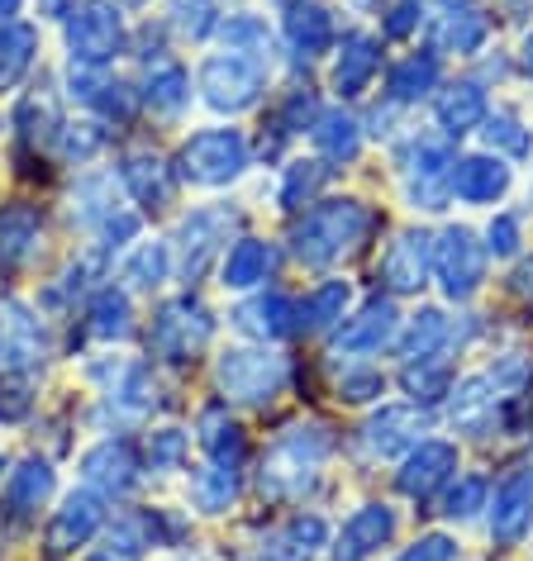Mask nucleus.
Wrapping results in <instances>:
<instances>
[{
    "label": "nucleus",
    "mask_w": 533,
    "mask_h": 561,
    "mask_svg": "<svg viewBox=\"0 0 533 561\" xmlns=\"http://www.w3.org/2000/svg\"><path fill=\"white\" fill-rule=\"evenodd\" d=\"M372 224L376 219L362 201H325L291 229V252H296V262H305V266H329L367 243Z\"/></svg>",
    "instance_id": "f257e3e1"
},
{
    "label": "nucleus",
    "mask_w": 533,
    "mask_h": 561,
    "mask_svg": "<svg viewBox=\"0 0 533 561\" xmlns=\"http://www.w3.org/2000/svg\"><path fill=\"white\" fill-rule=\"evenodd\" d=\"M177 172H181V181L205 186V191L234 186V181L248 172V138L238 129H201V134H191L186 144H181V152H177Z\"/></svg>",
    "instance_id": "f03ea898"
},
{
    "label": "nucleus",
    "mask_w": 533,
    "mask_h": 561,
    "mask_svg": "<svg viewBox=\"0 0 533 561\" xmlns=\"http://www.w3.org/2000/svg\"><path fill=\"white\" fill-rule=\"evenodd\" d=\"M286 357H276V353H266V347H234V353H224L215 362V386H219V396L224 404L238 400V404H266V400H276L282 396V386H286Z\"/></svg>",
    "instance_id": "7ed1b4c3"
},
{
    "label": "nucleus",
    "mask_w": 533,
    "mask_h": 561,
    "mask_svg": "<svg viewBox=\"0 0 533 561\" xmlns=\"http://www.w3.org/2000/svg\"><path fill=\"white\" fill-rule=\"evenodd\" d=\"M63 24H67L63 30L67 58L81 67H110L124 53V38H129L115 0H87V5H77Z\"/></svg>",
    "instance_id": "20e7f679"
},
{
    "label": "nucleus",
    "mask_w": 533,
    "mask_h": 561,
    "mask_svg": "<svg viewBox=\"0 0 533 561\" xmlns=\"http://www.w3.org/2000/svg\"><path fill=\"white\" fill-rule=\"evenodd\" d=\"M262 81H266V72L258 58L215 53V58L201 62V101L215 110V115H243V110L258 105Z\"/></svg>",
    "instance_id": "39448f33"
},
{
    "label": "nucleus",
    "mask_w": 533,
    "mask_h": 561,
    "mask_svg": "<svg viewBox=\"0 0 533 561\" xmlns=\"http://www.w3.org/2000/svg\"><path fill=\"white\" fill-rule=\"evenodd\" d=\"M209 333H215V314H209L195 296H177V300H167L162 310L152 314L148 347L162 362H191L209 343Z\"/></svg>",
    "instance_id": "423d86ee"
},
{
    "label": "nucleus",
    "mask_w": 533,
    "mask_h": 561,
    "mask_svg": "<svg viewBox=\"0 0 533 561\" xmlns=\"http://www.w3.org/2000/svg\"><path fill=\"white\" fill-rule=\"evenodd\" d=\"M433 272H439L447 300H472L476 290H481V280H486L481 238H476L472 229H462V224L443 229L439 238H433Z\"/></svg>",
    "instance_id": "0eeeda50"
},
{
    "label": "nucleus",
    "mask_w": 533,
    "mask_h": 561,
    "mask_svg": "<svg viewBox=\"0 0 533 561\" xmlns=\"http://www.w3.org/2000/svg\"><path fill=\"white\" fill-rule=\"evenodd\" d=\"M234 224H238V209H229V205H201V209H191V215L181 219V229H177L181 276L201 280L209 272V262L219 257V248L229 243Z\"/></svg>",
    "instance_id": "6e6552de"
},
{
    "label": "nucleus",
    "mask_w": 533,
    "mask_h": 561,
    "mask_svg": "<svg viewBox=\"0 0 533 561\" xmlns=\"http://www.w3.org/2000/svg\"><path fill=\"white\" fill-rule=\"evenodd\" d=\"M405 195L415 209H447L453 195V148L443 138H415L405 158Z\"/></svg>",
    "instance_id": "1a4fd4ad"
},
{
    "label": "nucleus",
    "mask_w": 533,
    "mask_h": 561,
    "mask_svg": "<svg viewBox=\"0 0 533 561\" xmlns=\"http://www.w3.org/2000/svg\"><path fill=\"white\" fill-rule=\"evenodd\" d=\"M48 357V333L38 324V314L24 300H5L0 305V362L10 371H38Z\"/></svg>",
    "instance_id": "9d476101"
},
{
    "label": "nucleus",
    "mask_w": 533,
    "mask_h": 561,
    "mask_svg": "<svg viewBox=\"0 0 533 561\" xmlns=\"http://www.w3.org/2000/svg\"><path fill=\"white\" fill-rule=\"evenodd\" d=\"M101 528H105V500L95 495V490H72L48 524V552L53 557L77 552V547H87Z\"/></svg>",
    "instance_id": "9b49d317"
},
{
    "label": "nucleus",
    "mask_w": 533,
    "mask_h": 561,
    "mask_svg": "<svg viewBox=\"0 0 533 561\" xmlns=\"http://www.w3.org/2000/svg\"><path fill=\"white\" fill-rule=\"evenodd\" d=\"M533 524V467H514L496 485V504H490V538L500 547H514Z\"/></svg>",
    "instance_id": "f8f14e48"
},
{
    "label": "nucleus",
    "mask_w": 533,
    "mask_h": 561,
    "mask_svg": "<svg viewBox=\"0 0 533 561\" xmlns=\"http://www.w3.org/2000/svg\"><path fill=\"white\" fill-rule=\"evenodd\" d=\"M67 91H72V101H81V105H91L101 119H110V124H129L134 119V95H129V87L124 81H115L105 72V67H81V62H72L67 67Z\"/></svg>",
    "instance_id": "ddd939ff"
},
{
    "label": "nucleus",
    "mask_w": 533,
    "mask_h": 561,
    "mask_svg": "<svg viewBox=\"0 0 533 561\" xmlns=\"http://www.w3.org/2000/svg\"><path fill=\"white\" fill-rule=\"evenodd\" d=\"M429 266H433V238L419 229H405V233H396V243L386 248L382 280L396 296H410V290H419L429 280Z\"/></svg>",
    "instance_id": "4468645a"
},
{
    "label": "nucleus",
    "mask_w": 533,
    "mask_h": 561,
    "mask_svg": "<svg viewBox=\"0 0 533 561\" xmlns=\"http://www.w3.org/2000/svg\"><path fill=\"white\" fill-rule=\"evenodd\" d=\"M453 471H457V447L453 443H439V438L415 443L410 457H405V467H400V495L424 504Z\"/></svg>",
    "instance_id": "2eb2a0df"
},
{
    "label": "nucleus",
    "mask_w": 533,
    "mask_h": 561,
    "mask_svg": "<svg viewBox=\"0 0 533 561\" xmlns=\"http://www.w3.org/2000/svg\"><path fill=\"white\" fill-rule=\"evenodd\" d=\"M81 476H87L95 490H105V495H129L138 485V457L124 438H105L81 457Z\"/></svg>",
    "instance_id": "dca6fc26"
},
{
    "label": "nucleus",
    "mask_w": 533,
    "mask_h": 561,
    "mask_svg": "<svg viewBox=\"0 0 533 561\" xmlns=\"http://www.w3.org/2000/svg\"><path fill=\"white\" fill-rule=\"evenodd\" d=\"M396 305L390 300H367L362 310L348 319V324H339V333H333V347L339 353H382V347L396 339Z\"/></svg>",
    "instance_id": "f3484780"
},
{
    "label": "nucleus",
    "mask_w": 533,
    "mask_h": 561,
    "mask_svg": "<svg viewBox=\"0 0 533 561\" xmlns=\"http://www.w3.org/2000/svg\"><path fill=\"white\" fill-rule=\"evenodd\" d=\"M53 490H58V476H53L48 461H38V457L20 461L5 481V518L30 524V518H38V510L53 500Z\"/></svg>",
    "instance_id": "a211bd4d"
},
{
    "label": "nucleus",
    "mask_w": 533,
    "mask_h": 561,
    "mask_svg": "<svg viewBox=\"0 0 533 561\" xmlns=\"http://www.w3.org/2000/svg\"><path fill=\"white\" fill-rule=\"evenodd\" d=\"M234 324L248 333V339H286V333H296V300L282 296V290H262V296L243 300L234 310Z\"/></svg>",
    "instance_id": "6ab92c4d"
},
{
    "label": "nucleus",
    "mask_w": 533,
    "mask_h": 561,
    "mask_svg": "<svg viewBox=\"0 0 533 561\" xmlns=\"http://www.w3.org/2000/svg\"><path fill=\"white\" fill-rule=\"evenodd\" d=\"M120 186L144 209H162L172 201V167L158 152H124L120 158Z\"/></svg>",
    "instance_id": "aec40b11"
},
{
    "label": "nucleus",
    "mask_w": 533,
    "mask_h": 561,
    "mask_svg": "<svg viewBox=\"0 0 533 561\" xmlns=\"http://www.w3.org/2000/svg\"><path fill=\"white\" fill-rule=\"evenodd\" d=\"M510 181H514L510 167H504L500 158H486V152L453 162V191H457V201H467V205L500 201V195L510 191Z\"/></svg>",
    "instance_id": "412c9836"
},
{
    "label": "nucleus",
    "mask_w": 533,
    "mask_h": 561,
    "mask_svg": "<svg viewBox=\"0 0 533 561\" xmlns=\"http://www.w3.org/2000/svg\"><path fill=\"white\" fill-rule=\"evenodd\" d=\"M272 272H276V243H266V238H243V243H234L229 257H224L219 286L224 290H258Z\"/></svg>",
    "instance_id": "4be33fe9"
},
{
    "label": "nucleus",
    "mask_w": 533,
    "mask_h": 561,
    "mask_svg": "<svg viewBox=\"0 0 533 561\" xmlns=\"http://www.w3.org/2000/svg\"><path fill=\"white\" fill-rule=\"evenodd\" d=\"M390 538H396V510H390V504H362V510L343 524L339 557L362 561V557H372L376 547H386Z\"/></svg>",
    "instance_id": "5701e85b"
},
{
    "label": "nucleus",
    "mask_w": 533,
    "mask_h": 561,
    "mask_svg": "<svg viewBox=\"0 0 533 561\" xmlns=\"http://www.w3.org/2000/svg\"><path fill=\"white\" fill-rule=\"evenodd\" d=\"M376 67H382V44L372 34H348L333 62V91L339 95H362L372 87Z\"/></svg>",
    "instance_id": "b1692460"
},
{
    "label": "nucleus",
    "mask_w": 533,
    "mask_h": 561,
    "mask_svg": "<svg viewBox=\"0 0 533 561\" xmlns=\"http://www.w3.org/2000/svg\"><path fill=\"white\" fill-rule=\"evenodd\" d=\"M144 101L152 115H162V119H177L181 110L191 105V77H186V67H181L177 58H158L148 67V77H144Z\"/></svg>",
    "instance_id": "393cba45"
},
{
    "label": "nucleus",
    "mask_w": 533,
    "mask_h": 561,
    "mask_svg": "<svg viewBox=\"0 0 533 561\" xmlns=\"http://www.w3.org/2000/svg\"><path fill=\"white\" fill-rule=\"evenodd\" d=\"M38 30L24 20H0V91H15L34 72Z\"/></svg>",
    "instance_id": "a878e982"
},
{
    "label": "nucleus",
    "mask_w": 533,
    "mask_h": 561,
    "mask_svg": "<svg viewBox=\"0 0 533 561\" xmlns=\"http://www.w3.org/2000/svg\"><path fill=\"white\" fill-rule=\"evenodd\" d=\"M419 433H424V414L405 410V404H386V410L367 424V447L376 457H396V453H405V447L424 443Z\"/></svg>",
    "instance_id": "bb28decb"
},
{
    "label": "nucleus",
    "mask_w": 533,
    "mask_h": 561,
    "mask_svg": "<svg viewBox=\"0 0 533 561\" xmlns=\"http://www.w3.org/2000/svg\"><path fill=\"white\" fill-rule=\"evenodd\" d=\"M286 44L300 58H319L333 44V10L319 5V0H296L286 15Z\"/></svg>",
    "instance_id": "cd10ccee"
},
{
    "label": "nucleus",
    "mask_w": 533,
    "mask_h": 561,
    "mask_svg": "<svg viewBox=\"0 0 533 561\" xmlns=\"http://www.w3.org/2000/svg\"><path fill=\"white\" fill-rule=\"evenodd\" d=\"M433 110H439L443 129L453 138H462L486 119V91L476 87V81H453V87H443L439 95H433Z\"/></svg>",
    "instance_id": "c85d7f7f"
},
{
    "label": "nucleus",
    "mask_w": 533,
    "mask_h": 561,
    "mask_svg": "<svg viewBox=\"0 0 533 561\" xmlns=\"http://www.w3.org/2000/svg\"><path fill=\"white\" fill-rule=\"evenodd\" d=\"M439 87V58L433 53H410L390 67L386 77V95L390 105H410V101H424V95Z\"/></svg>",
    "instance_id": "c756f323"
},
{
    "label": "nucleus",
    "mask_w": 533,
    "mask_h": 561,
    "mask_svg": "<svg viewBox=\"0 0 533 561\" xmlns=\"http://www.w3.org/2000/svg\"><path fill=\"white\" fill-rule=\"evenodd\" d=\"M44 233V215L34 205H10L0 209V257L5 262H30Z\"/></svg>",
    "instance_id": "7c9ffc66"
},
{
    "label": "nucleus",
    "mask_w": 533,
    "mask_h": 561,
    "mask_svg": "<svg viewBox=\"0 0 533 561\" xmlns=\"http://www.w3.org/2000/svg\"><path fill=\"white\" fill-rule=\"evenodd\" d=\"M195 428H201V447L209 453V461L234 467V461L243 457V428L229 419V404H209V410H201Z\"/></svg>",
    "instance_id": "2f4dec72"
},
{
    "label": "nucleus",
    "mask_w": 533,
    "mask_h": 561,
    "mask_svg": "<svg viewBox=\"0 0 533 561\" xmlns=\"http://www.w3.org/2000/svg\"><path fill=\"white\" fill-rule=\"evenodd\" d=\"M87 319H91V333H95V339H105V343L129 339V333H134V305H129V290H120V286L95 290Z\"/></svg>",
    "instance_id": "473e14b6"
},
{
    "label": "nucleus",
    "mask_w": 533,
    "mask_h": 561,
    "mask_svg": "<svg viewBox=\"0 0 533 561\" xmlns=\"http://www.w3.org/2000/svg\"><path fill=\"white\" fill-rule=\"evenodd\" d=\"M310 138H315V148L325 152L329 162H353L358 152H362V129H358L353 115H343V110H329V115H319Z\"/></svg>",
    "instance_id": "72a5a7b5"
},
{
    "label": "nucleus",
    "mask_w": 533,
    "mask_h": 561,
    "mask_svg": "<svg viewBox=\"0 0 533 561\" xmlns=\"http://www.w3.org/2000/svg\"><path fill=\"white\" fill-rule=\"evenodd\" d=\"M234 500H238V471L234 467L209 461V467H201L191 476V504L201 514H224Z\"/></svg>",
    "instance_id": "f704fd0d"
},
{
    "label": "nucleus",
    "mask_w": 533,
    "mask_h": 561,
    "mask_svg": "<svg viewBox=\"0 0 533 561\" xmlns=\"http://www.w3.org/2000/svg\"><path fill=\"white\" fill-rule=\"evenodd\" d=\"M490 419H496V396H490V381L486 376H472L453 390V424L462 433H481Z\"/></svg>",
    "instance_id": "c9c22d12"
},
{
    "label": "nucleus",
    "mask_w": 533,
    "mask_h": 561,
    "mask_svg": "<svg viewBox=\"0 0 533 561\" xmlns=\"http://www.w3.org/2000/svg\"><path fill=\"white\" fill-rule=\"evenodd\" d=\"M172 276V243H138L124 262V280L134 290H158Z\"/></svg>",
    "instance_id": "e433bc0d"
},
{
    "label": "nucleus",
    "mask_w": 533,
    "mask_h": 561,
    "mask_svg": "<svg viewBox=\"0 0 533 561\" xmlns=\"http://www.w3.org/2000/svg\"><path fill=\"white\" fill-rule=\"evenodd\" d=\"M490 24L481 15H472V10H447L443 24L433 30V44H439V53H476L486 44Z\"/></svg>",
    "instance_id": "4c0bfd02"
},
{
    "label": "nucleus",
    "mask_w": 533,
    "mask_h": 561,
    "mask_svg": "<svg viewBox=\"0 0 533 561\" xmlns=\"http://www.w3.org/2000/svg\"><path fill=\"white\" fill-rule=\"evenodd\" d=\"M348 310V280H325L305 305H296V329H333Z\"/></svg>",
    "instance_id": "58836bf2"
},
{
    "label": "nucleus",
    "mask_w": 533,
    "mask_h": 561,
    "mask_svg": "<svg viewBox=\"0 0 533 561\" xmlns=\"http://www.w3.org/2000/svg\"><path fill=\"white\" fill-rule=\"evenodd\" d=\"M447 339V319L439 310H419L410 319V329L400 333V357L405 362H419V357H433Z\"/></svg>",
    "instance_id": "ea45409f"
},
{
    "label": "nucleus",
    "mask_w": 533,
    "mask_h": 561,
    "mask_svg": "<svg viewBox=\"0 0 533 561\" xmlns=\"http://www.w3.org/2000/svg\"><path fill=\"white\" fill-rule=\"evenodd\" d=\"M325 181H329L325 162H291L286 176H282V191H276V201H282V209H305L319 195Z\"/></svg>",
    "instance_id": "a19ab883"
},
{
    "label": "nucleus",
    "mask_w": 533,
    "mask_h": 561,
    "mask_svg": "<svg viewBox=\"0 0 533 561\" xmlns=\"http://www.w3.org/2000/svg\"><path fill=\"white\" fill-rule=\"evenodd\" d=\"M219 38H224V53H243V58H258L262 53H272V34H266V24L258 15H229L219 24Z\"/></svg>",
    "instance_id": "79ce46f5"
},
{
    "label": "nucleus",
    "mask_w": 533,
    "mask_h": 561,
    "mask_svg": "<svg viewBox=\"0 0 533 561\" xmlns=\"http://www.w3.org/2000/svg\"><path fill=\"white\" fill-rule=\"evenodd\" d=\"M486 124V144L490 148H500V152H514V158H529L533 152V134L519 124V115L514 110H500V115H490V119H481Z\"/></svg>",
    "instance_id": "37998d69"
},
{
    "label": "nucleus",
    "mask_w": 533,
    "mask_h": 561,
    "mask_svg": "<svg viewBox=\"0 0 533 561\" xmlns=\"http://www.w3.org/2000/svg\"><path fill=\"white\" fill-rule=\"evenodd\" d=\"M447 381H453V371L443 367V362H433V357H419V362H410L405 367V390L415 396V404L419 400H443L447 396Z\"/></svg>",
    "instance_id": "c03bdc74"
},
{
    "label": "nucleus",
    "mask_w": 533,
    "mask_h": 561,
    "mask_svg": "<svg viewBox=\"0 0 533 561\" xmlns=\"http://www.w3.org/2000/svg\"><path fill=\"white\" fill-rule=\"evenodd\" d=\"M325 538H329V528H325V518H291V528H286V538H282V547L286 552L276 557V561H310L319 547H325Z\"/></svg>",
    "instance_id": "a18cd8bd"
},
{
    "label": "nucleus",
    "mask_w": 533,
    "mask_h": 561,
    "mask_svg": "<svg viewBox=\"0 0 533 561\" xmlns=\"http://www.w3.org/2000/svg\"><path fill=\"white\" fill-rule=\"evenodd\" d=\"M58 148H63L67 162H91L95 152L105 148V129H101V124H91V119L58 124Z\"/></svg>",
    "instance_id": "49530a36"
},
{
    "label": "nucleus",
    "mask_w": 533,
    "mask_h": 561,
    "mask_svg": "<svg viewBox=\"0 0 533 561\" xmlns=\"http://www.w3.org/2000/svg\"><path fill=\"white\" fill-rule=\"evenodd\" d=\"M172 30L181 38H205L209 30H219L215 0H172Z\"/></svg>",
    "instance_id": "de8ad7c7"
},
{
    "label": "nucleus",
    "mask_w": 533,
    "mask_h": 561,
    "mask_svg": "<svg viewBox=\"0 0 533 561\" xmlns=\"http://www.w3.org/2000/svg\"><path fill=\"white\" fill-rule=\"evenodd\" d=\"M382 390H386V376L376 367H343L339 371V400H348V404H367L382 396Z\"/></svg>",
    "instance_id": "09e8293b"
},
{
    "label": "nucleus",
    "mask_w": 533,
    "mask_h": 561,
    "mask_svg": "<svg viewBox=\"0 0 533 561\" xmlns=\"http://www.w3.org/2000/svg\"><path fill=\"white\" fill-rule=\"evenodd\" d=\"M186 433H181V428H158V433H152V438H148V467L152 471H177L181 467V461H186Z\"/></svg>",
    "instance_id": "8fccbe9b"
},
{
    "label": "nucleus",
    "mask_w": 533,
    "mask_h": 561,
    "mask_svg": "<svg viewBox=\"0 0 533 561\" xmlns=\"http://www.w3.org/2000/svg\"><path fill=\"white\" fill-rule=\"evenodd\" d=\"M419 20H424V0H390L382 30H386L390 38H405V34L419 30Z\"/></svg>",
    "instance_id": "3c124183"
},
{
    "label": "nucleus",
    "mask_w": 533,
    "mask_h": 561,
    "mask_svg": "<svg viewBox=\"0 0 533 561\" xmlns=\"http://www.w3.org/2000/svg\"><path fill=\"white\" fill-rule=\"evenodd\" d=\"M481 504H486V481L467 476V481L453 485V495H447V518H476Z\"/></svg>",
    "instance_id": "603ef678"
},
{
    "label": "nucleus",
    "mask_w": 533,
    "mask_h": 561,
    "mask_svg": "<svg viewBox=\"0 0 533 561\" xmlns=\"http://www.w3.org/2000/svg\"><path fill=\"white\" fill-rule=\"evenodd\" d=\"M30 410H34V396H30V386H24L20 371H15L5 386H0V419H5V424H20Z\"/></svg>",
    "instance_id": "864d4df0"
},
{
    "label": "nucleus",
    "mask_w": 533,
    "mask_h": 561,
    "mask_svg": "<svg viewBox=\"0 0 533 561\" xmlns=\"http://www.w3.org/2000/svg\"><path fill=\"white\" fill-rule=\"evenodd\" d=\"M396 561H457V542L443 538V533H429V538H419L415 547H405Z\"/></svg>",
    "instance_id": "5fc2aeb1"
},
{
    "label": "nucleus",
    "mask_w": 533,
    "mask_h": 561,
    "mask_svg": "<svg viewBox=\"0 0 533 561\" xmlns=\"http://www.w3.org/2000/svg\"><path fill=\"white\" fill-rule=\"evenodd\" d=\"M486 238H490L486 248L496 252V257H514V252H519V219H514V215H500V219H490Z\"/></svg>",
    "instance_id": "6e6d98bb"
},
{
    "label": "nucleus",
    "mask_w": 533,
    "mask_h": 561,
    "mask_svg": "<svg viewBox=\"0 0 533 561\" xmlns=\"http://www.w3.org/2000/svg\"><path fill=\"white\" fill-rule=\"evenodd\" d=\"M77 5H81V0H38V15H48V20H67Z\"/></svg>",
    "instance_id": "4d7b16f0"
},
{
    "label": "nucleus",
    "mask_w": 533,
    "mask_h": 561,
    "mask_svg": "<svg viewBox=\"0 0 533 561\" xmlns=\"http://www.w3.org/2000/svg\"><path fill=\"white\" fill-rule=\"evenodd\" d=\"M20 5H24V0H0V20H15Z\"/></svg>",
    "instance_id": "13d9d810"
},
{
    "label": "nucleus",
    "mask_w": 533,
    "mask_h": 561,
    "mask_svg": "<svg viewBox=\"0 0 533 561\" xmlns=\"http://www.w3.org/2000/svg\"><path fill=\"white\" fill-rule=\"evenodd\" d=\"M524 72H529V77H533V34H529V38H524Z\"/></svg>",
    "instance_id": "bf43d9fd"
},
{
    "label": "nucleus",
    "mask_w": 533,
    "mask_h": 561,
    "mask_svg": "<svg viewBox=\"0 0 533 561\" xmlns=\"http://www.w3.org/2000/svg\"><path fill=\"white\" fill-rule=\"evenodd\" d=\"M443 5H447V10H467V0H443Z\"/></svg>",
    "instance_id": "052dcab7"
},
{
    "label": "nucleus",
    "mask_w": 533,
    "mask_h": 561,
    "mask_svg": "<svg viewBox=\"0 0 533 561\" xmlns=\"http://www.w3.org/2000/svg\"><path fill=\"white\" fill-rule=\"evenodd\" d=\"M124 5H148V0H124Z\"/></svg>",
    "instance_id": "680f3d73"
},
{
    "label": "nucleus",
    "mask_w": 533,
    "mask_h": 561,
    "mask_svg": "<svg viewBox=\"0 0 533 561\" xmlns=\"http://www.w3.org/2000/svg\"><path fill=\"white\" fill-rule=\"evenodd\" d=\"M282 5H296V0H282Z\"/></svg>",
    "instance_id": "e2e57ef3"
}]
</instances>
